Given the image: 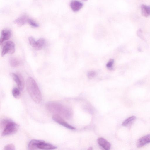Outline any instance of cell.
Listing matches in <instances>:
<instances>
[{
	"mask_svg": "<svg viewBox=\"0 0 150 150\" xmlns=\"http://www.w3.org/2000/svg\"><path fill=\"white\" fill-rule=\"evenodd\" d=\"M27 91L32 99L35 103H39L42 100V95L38 86L35 80L28 77L26 81Z\"/></svg>",
	"mask_w": 150,
	"mask_h": 150,
	"instance_id": "obj_1",
	"label": "cell"
},
{
	"mask_svg": "<svg viewBox=\"0 0 150 150\" xmlns=\"http://www.w3.org/2000/svg\"><path fill=\"white\" fill-rule=\"evenodd\" d=\"M0 127L3 129L2 136H6L16 133L19 129V125L10 119L5 118L1 121Z\"/></svg>",
	"mask_w": 150,
	"mask_h": 150,
	"instance_id": "obj_2",
	"label": "cell"
},
{
	"mask_svg": "<svg viewBox=\"0 0 150 150\" xmlns=\"http://www.w3.org/2000/svg\"><path fill=\"white\" fill-rule=\"evenodd\" d=\"M47 110L50 112L64 116L68 117L69 112L67 109L60 103L55 101L48 102L46 105Z\"/></svg>",
	"mask_w": 150,
	"mask_h": 150,
	"instance_id": "obj_3",
	"label": "cell"
},
{
	"mask_svg": "<svg viewBox=\"0 0 150 150\" xmlns=\"http://www.w3.org/2000/svg\"><path fill=\"white\" fill-rule=\"evenodd\" d=\"M57 147L45 141L37 139H32L29 143L28 148V150H53Z\"/></svg>",
	"mask_w": 150,
	"mask_h": 150,
	"instance_id": "obj_4",
	"label": "cell"
},
{
	"mask_svg": "<svg viewBox=\"0 0 150 150\" xmlns=\"http://www.w3.org/2000/svg\"><path fill=\"white\" fill-rule=\"evenodd\" d=\"M28 40L30 45L36 50H41L45 44V40L43 38H40L36 41L33 37H30Z\"/></svg>",
	"mask_w": 150,
	"mask_h": 150,
	"instance_id": "obj_5",
	"label": "cell"
},
{
	"mask_svg": "<svg viewBox=\"0 0 150 150\" xmlns=\"http://www.w3.org/2000/svg\"><path fill=\"white\" fill-rule=\"evenodd\" d=\"M15 46L14 43L11 41H7L3 47L1 56L3 57L7 53L12 54L15 52Z\"/></svg>",
	"mask_w": 150,
	"mask_h": 150,
	"instance_id": "obj_6",
	"label": "cell"
},
{
	"mask_svg": "<svg viewBox=\"0 0 150 150\" xmlns=\"http://www.w3.org/2000/svg\"><path fill=\"white\" fill-rule=\"evenodd\" d=\"M10 75L17 84L18 88L21 91L22 90L25 85L24 79L22 76L19 74H16L13 73H10Z\"/></svg>",
	"mask_w": 150,
	"mask_h": 150,
	"instance_id": "obj_7",
	"label": "cell"
},
{
	"mask_svg": "<svg viewBox=\"0 0 150 150\" xmlns=\"http://www.w3.org/2000/svg\"><path fill=\"white\" fill-rule=\"evenodd\" d=\"M52 118L53 120L56 122L68 129L72 130L75 129V128L74 127L67 123L59 115L54 114L52 116Z\"/></svg>",
	"mask_w": 150,
	"mask_h": 150,
	"instance_id": "obj_8",
	"label": "cell"
},
{
	"mask_svg": "<svg viewBox=\"0 0 150 150\" xmlns=\"http://www.w3.org/2000/svg\"><path fill=\"white\" fill-rule=\"evenodd\" d=\"M149 143L150 134H148L139 139L137 142L136 146L137 147L140 148Z\"/></svg>",
	"mask_w": 150,
	"mask_h": 150,
	"instance_id": "obj_9",
	"label": "cell"
},
{
	"mask_svg": "<svg viewBox=\"0 0 150 150\" xmlns=\"http://www.w3.org/2000/svg\"><path fill=\"white\" fill-rule=\"evenodd\" d=\"M11 34V31L9 29H4L2 30L0 38V44L1 45L5 41L9 39Z\"/></svg>",
	"mask_w": 150,
	"mask_h": 150,
	"instance_id": "obj_10",
	"label": "cell"
},
{
	"mask_svg": "<svg viewBox=\"0 0 150 150\" xmlns=\"http://www.w3.org/2000/svg\"><path fill=\"white\" fill-rule=\"evenodd\" d=\"M97 142L98 144L105 150H109L111 147L110 143L104 138L100 137L98 139Z\"/></svg>",
	"mask_w": 150,
	"mask_h": 150,
	"instance_id": "obj_11",
	"label": "cell"
},
{
	"mask_svg": "<svg viewBox=\"0 0 150 150\" xmlns=\"http://www.w3.org/2000/svg\"><path fill=\"white\" fill-rule=\"evenodd\" d=\"M28 18L26 15H23L16 19L14 21V23L18 26H21L28 22Z\"/></svg>",
	"mask_w": 150,
	"mask_h": 150,
	"instance_id": "obj_12",
	"label": "cell"
},
{
	"mask_svg": "<svg viewBox=\"0 0 150 150\" xmlns=\"http://www.w3.org/2000/svg\"><path fill=\"white\" fill-rule=\"evenodd\" d=\"M70 6L74 11L76 12L81 8L83 6V4L79 1L74 0L71 2Z\"/></svg>",
	"mask_w": 150,
	"mask_h": 150,
	"instance_id": "obj_13",
	"label": "cell"
},
{
	"mask_svg": "<svg viewBox=\"0 0 150 150\" xmlns=\"http://www.w3.org/2000/svg\"><path fill=\"white\" fill-rule=\"evenodd\" d=\"M9 63L11 67H15L18 66L20 64V62L17 58L12 57L9 59Z\"/></svg>",
	"mask_w": 150,
	"mask_h": 150,
	"instance_id": "obj_14",
	"label": "cell"
},
{
	"mask_svg": "<svg viewBox=\"0 0 150 150\" xmlns=\"http://www.w3.org/2000/svg\"><path fill=\"white\" fill-rule=\"evenodd\" d=\"M141 11L142 14L144 16L147 17L150 15L149 6L142 5L141 6Z\"/></svg>",
	"mask_w": 150,
	"mask_h": 150,
	"instance_id": "obj_15",
	"label": "cell"
},
{
	"mask_svg": "<svg viewBox=\"0 0 150 150\" xmlns=\"http://www.w3.org/2000/svg\"><path fill=\"white\" fill-rule=\"evenodd\" d=\"M134 116H131L125 119L122 123V125L125 126H127L132 123L136 119Z\"/></svg>",
	"mask_w": 150,
	"mask_h": 150,
	"instance_id": "obj_16",
	"label": "cell"
},
{
	"mask_svg": "<svg viewBox=\"0 0 150 150\" xmlns=\"http://www.w3.org/2000/svg\"><path fill=\"white\" fill-rule=\"evenodd\" d=\"M20 90L18 88L15 87L13 88L12 91L13 96L15 98L18 99L21 96Z\"/></svg>",
	"mask_w": 150,
	"mask_h": 150,
	"instance_id": "obj_17",
	"label": "cell"
},
{
	"mask_svg": "<svg viewBox=\"0 0 150 150\" xmlns=\"http://www.w3.org/2000/svg\"><path fill=\"white\" fill-rule=\"evenodd\" d=\"M28 23L32 27L37 28L39 26L38 24L32 19L29 18L28 21Z\"/></svg>",
	"mask_w": 150,
	"mask_h": 150,
	"instance_id": "obj_18",
	"label": "cell"
},
{
	"mask_svg": "<svg viewBox=\"0 0 150 150\" xmlns=\"http://www.w3.org/2000/svg\"><path fill=\"white\" fill-rule=\"evenodd\" d=\"M15 149V147L13 144H9L5 146L4 148L5 150H14Z\"/></svg>",
	"mask_w": 150,
	"mask_h": 150,
	"instance_id": "obj_19",
	"label": "cell"
},
{
	"mask_svg": "<svg viewBox=\"0 0 150 150\" xmlns=\"http://www.w3.org/2000/svg\"><path fill=\"white\" fill-rule=\"evenodd\" d=\"M114 62L113 59H111L107 63L106 66L108 69H112L113 65Z\"/></svg>",
	"mask_w": 150,
	"mask_h": 150,
	"instance_id": "obj_20",
	"label": "cell"
},
{
	"mask_svg": "<svg viewBox=\"0 0 150 150\" xmlns=\"http://www.w3.org/2000/svg\"><path fill=\"white\" fill-rule=\"evenodd\" d=\"M96 74L94 71H90L88 74L87 76L89 78L91 79L94 77L96 75Z\"/></svg>",
	"mask_w": 150,
	"mask_h": 150,
	"instance_id": "obj_21",
	"label": "cell"
},
{
	"mask_svg": "<svg viewBox=\"0 0 150 150\" xmlns=\"http://www.w3.org/2000/svg\"><path fill=\"white\" fill-rule=\"evenodd\" d=\"M149 6V11L150 13V6Z\"/></svg>",
	"mask_w": 150,
	"mask_h": 150,
	"instance_id": "obj_22",
	"label": "cell"
}]
</instances>
